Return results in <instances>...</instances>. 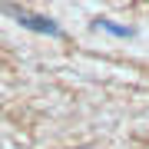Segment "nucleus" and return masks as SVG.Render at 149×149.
I'll return each instance as SVG.
<instances>
[{
    "label": "nucleus",
    "instance_id": "f257e3e1",
    "mask_svg": "<svg viewBox=\"0 0 149 149\" xmlns=\"http://www.w3.org/2000/svg\"><path fill=\"white\" fill-rule=\"evenodd\" d=\"M0 10H3L7 17H13L17 23H23L27 30H37V33H47V37H60V30L50 17H40V13H30L27 7H17V3H7V0H0Z\"/></svg>",
    "mask_w": 149,
    "mask_h": 149
},
{
    "label": "nucleus",
    "instance_id": "7ed1b4c3",
    "mask_svg": "<svg viewBox=\"0 0 149 149\" xmlns=\"http://www.w3.org/2000/svg\"><path fill=\"white\" fill-rule=\"evenodd\" d=\"M80 149H93V146H80Z\"/></svg>",
    "mask_w": 149,
    "mask_h": 149
},
{
    "label": "nucleus",
    "instance_id": "f03ea898",
    "mask_svg": "<svg viewBox=\"0 0 149 149\" xmlns=\"http://www.w3.org/2000/svg\"><path fill=\"white\" fill-rule=\"evenodd\" d=\"M96 27L106 30V33H113V37H133V30H129V27H116V23H109V20H96Z\"/></svg>",
    "mask_w": 149,
    "mask_h": 149
}]
</instances>
